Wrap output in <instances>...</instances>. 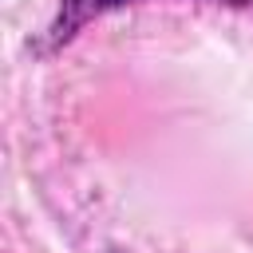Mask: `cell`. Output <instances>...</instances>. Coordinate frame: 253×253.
I'll return each mask as SVG.
<instances>
[{
	"label": "cell",
	"instance_id": "cell-1",
	"mask_svg": "<svg viewBox=\"0 0 253 253\" xmlns=\"http://www.w3.org/2000/svg\"><path fill=\"white\" fill-rule=\"evenodd\" d=\"M130 4H138V0H59L51 24H47L43 36L32 43V51H36V55H55V51L67 47L87 24H95V20L111 16V12H123V8H130Z\"/></svg>",
	"mask_w": 253,
	"mask_h": 253
}]
</instances>
